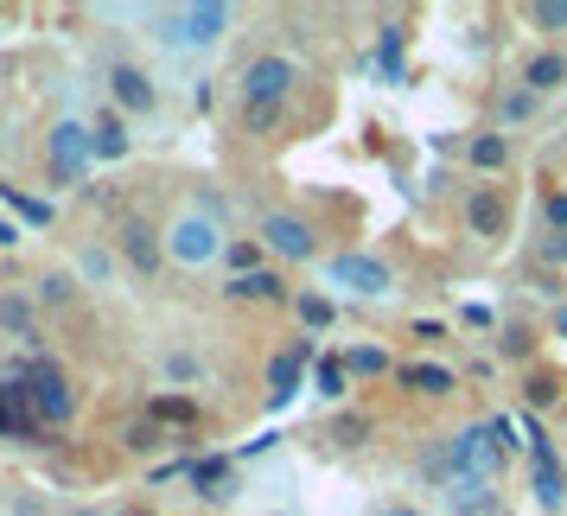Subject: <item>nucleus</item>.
I'll return each mask as SVG.
<instances>
[{"instance_id": "obj_1", "label": "nucleus", "mask_w": 567, "mask_h": 516, "mask_svg": "<svg viewBox=\"0 0 567 516\" xmlns=\"http://www.w3.org/2000/svg\"><path fill=\"white\" fill-rule=\"evenodd\" d=\"M13 389H20V402H27L32 427H64V421L78 414L71 376H64L52 358H27V363H20V376H13Z\"/></svg>"}, {"instance_id": "obj_2", "label": "nucleus", "mask_w": 567, "mask_h": 516, "mask_svg": "<svg viewBox=\"0 0 567 516\" xmlns=\"http://www.w3.org/2000/svg\"><path fill=\"white\" fill-rule=\"evenodd\" d=\"M224 249H230V236L217 230V217H205V210H179L173 230H166V256L179 261V268H205Z\"/></svg>"}, {"instance_id": "obj_3", "label": "nucleus", "mask_w": 567, "mask_h": 516, "mask_svg": "<svg viewBox=\"0 0 567 516\" xmlns=\"http://www.w3.org/2000/svg\"><path fill=\"white\" fill-rule=\"evenodd\" d=\"M293 83H300V64L287 52L249 58V71H243V109H281Z\"/></svg>"}, {"instance_id": "obj_4", "label": "nucleus", "mask_w": 567, "mask_h": 516, "mask_svg": "<svg viewBox=\"0 0 567 516\" xmlns=\"http://www.w3.org/2000/svg\"><path fill=\"white\" fill-rule=\"evenodd\" d=\"M332 287H351V293H363V300H383V293H395V275H389V261L363 256V249H344V256H332Z\"/></svg>"}, {"instance_id": "obj_5", "label": "nucleus", "mask_w": 567, "mask_h": 516, "mask_svg": "<svg viewBox=\"0 0 567 516\" xmlns=\"http://www.w3.org/2000/svg\"><path fill=\"white\" fill-rule=\"evenodd\" d=\"M45 154H52V179L58 185H71V179H83L96 159H90V128L83 122H58L52 134H45Z\"/></svg>"}, {"instance_id": "obj_6", "label": "nucleus", "mask_w": 567, "mask_h": 516, "mask_svg": "<svg viewBox=\"0 0 567 516\" xmlns=\"http://www.w3.org/2000/svg\"><path fill=\"white\" fill-rule=\"evenodd\" d=\"M166 27H173V32H166L173 45H217V39H224V27H230V7L205 0V7H185V13H173Z\"/></svg>"}, {"instance_id": "obj_7", "label": "nucleus", "mask_w": 567, "mask_h": 516, "mask_svg": "<svg viewBox=\"0 0 567 516\" xmlns=\"http://www.w3.org/2000/svg\"><path fill=\"white\" fill-rule=\"evenodd\" d=\"M307 363H312V338L287 344L281 358L268 363V409H287V402H293V389H300V376H307Z\"/></svg>"}, {"instance_id": "obj_8", "label": "nucleus", "mask_w": 567, "mask_h": 516, "mask_svg": "<svg viewBox=\"0 0 567 516\" xmlns=\"http://www.w3.org/2000/svg\"><path fill=\"white\" fill-rule=\"evenodd\" d=\"M261 242L275 249V256H293V261H307L319 242H312V230L300 224V217H287V210H275V217H261Z\"/></svg>"}, {"instance_id": "obj_9", "label": "nucleus", "mask_w": 567, "mask_h": 516, "mask_svg": "<svg viewBox=\"0 0 567 516\" xmlns=\"http://www.w3.org/2000/svg\"><path fill=\"white\" fill-rule=\"evenodd\" d=\"M109 96H115V109H134V115L159 103L154 78H147V71H134V64H115V71H109Z\"/></svg>"}, {"instance_id": "obj_10", "label": "nucleus", "mask_w": 567, "mask_h": 516, "mask_svg": "<svg viewBox=\"0 0 567 516\" xmlns=\"http://www.w3.org/2000/svg\"><path fill=\"white\" fill-rule=\"evenodd\" d=\"M122 256H128L141 275H154L159 256H166V236H159L154 224H128V230H122Z\"/></svg>"}, {"instance_id": "obj_11", "label": "nucleus", "mask_w": 567, "mask_h": 516, "mask_svg": "<svg viewBox=\"0 0 567 516\" xmlns=\"http://www.w3.org/2000/svg\"><path fill=\"white\" fill-rule=\"evenodd\" d=\"M465 224H472V236H497L504 230V192L497 185H478L465 198Z\"/></svg>"}, {"instance_id": "obj_12", "label": "nucleus", "mask_w": 567, "mask_h": 516, "mask_svg": "<svg viewBox=\"0 0 567 516\" xmlns=\"http://www.w3.org/2000/svg\"><path fill=\"white\" fill-rule=\"evenodd\" d=\"M90 159H128V128H122L115 109H103V115L90 122Z\"/></svg>"}, {"instance_id": "obj_13", "label": "nucleus", "mask_w": 567, "mask_h": 516, "mask_svg": "<svg viewBox=\"0 0 567 516\" xmlns=\"http://www.w3.org/2000/svg\"><path fill=\"white\" fill-rule=\"evenodd\" d=\"M567 83V58L561 52H536L529 64H523V90L536 96V90H561Z\"/></svg>"}, {"instance_id": "obj_14", "label": "nucleus", "mask_w": 567, "mask_h": 516, "mask_svg": "<svg viewBox=\"0 0 567 516\" xmlns=\"http://www.w3.org/2000/svg\"><path fill=\"white\" fill-rule=\"evenodd\" d=\"M185 478L205 491V497H230V460H224V453H210V460H192V465H185Z\"/></svg>"}, {"instance_id": "obj_15", "label": "nucleus", "mask_w": 567, "mask_h": 516, "mask_svg": "<svg viewBox=\"0 0 567 516\" xmlns=\"http://www.w3.org/2000/svg\"><path fill=\"white\" fill-rule=\"evenodd\" d=\"M536 504L548 516H561L567 510V465L555 460V465H536Z\"/></svg>"}, {"instance_id": "obj_16", "label": "nucleus", "mask_w": 567, "mask_h": 516, "mask_svg": "<svg viewBox=\"0 0 567 516\" xmlns=\"http://www.w3.org/2000/svg\"><path fill=\"white\" fill-rule=\"evenodd\" d=\"M395 376H402V389H421V395H446L453 389V370L446 363H402Z\"/></svg>"}, {"instance_id": "obj_17", "label": "nucleus", "mask_w": 567, "mask_h": 516, "mask_svg": "<svg viewBox=\"0 0 567 516\" xmlns=\"http://www.w3.org/2000/svg\"><path fill=\"white\" fill-rule=\"evenodd\" d=\"M224 293H230V300H281L287 287H281V275H268V268H261V275H230Z\"/></svg>"}, {"instance_id": "obj_18", "label": "nucleus", "mask_w": 567, "mask_h": 516, "mask_svg": "<svg viewBox=\"0 0 567 516\" xmlns=\"http://www.w3.org/2000/svg\"><path fill=\"white\" fill-rule=\"evenodd\" d=\"M465 159H472L478 173H497V166L511 159V141H504V134H472V147H465Z\"/></svg>"}, {"instance_id": "obj_19", "label": "nucleus", "mask_w": 567, "mask_h": 516, "mask_svg": "<svg viewBox=\"0 0 567 516\" xmlns=\"http://www.w3.org/2000/svg\"><path fill=\"white\" fill-rule=\"evenodd\" d=\"M0 198L20 210V224H32V230H45V224H52V198H27L20 185H0Z\"/></svg>"}, {"instance_id": "obj_20", "label": "nucleus", "mask_w": 567, "mask_h": 516, "mask_svg": "<svg viewBox=\"0 0 567 516\" xmlns=\"http://www.w3.org/2000/svg\"><path fill=\"white\" fill-rule=\"evenodd\" d=\"M0 332L32 338V300L27 293H0Z\"/></svg>"}, {"instance_id": "obj_21", "label": "nucleus", "mask_w": 567, "mask_h": 516, "mask_svg": "<svg viewBox=\"0 0 567 516\" xmlns=\"http://www.w3.org/2000/svg\"><path fill=\"white\" fill-rule=\"evenodd\" d=\"M389 370V351H377V344H351L344 351V376H383Z\"/></svg>"}, {"instance_id": "obj_22", "label": "nucleus", "mask_w": 567, "mask_h": 516, "mask_svg": "<svg viewBox=\"0 0 567 516\" xmlns=\"http://www.w3.org/2000/svg\"><path fill=\"white\" fill-rule=\"evenodd\" d=\"M147 414H154V421H198V402H192V395H154V402H147Z\"/></svg>"}, {"instance_id": "obj_23", "label": "nucleus", "mask_w": 567, "mask_h": 516, "mask_svg": "<svg viewBox=\"0 0 567 516\" xmlns=\"http://www.w3.org/2000/svg\"><path fill=\"white\" fill-rule=\"evenodd\" d=\"M78 275H83L90 287H109V281H115V256H109V249H83V256H78Z\"/></svg>"}, {"instance_id": "obj_24", "label": "nucleus", "mask_w": 567, "mask_h": 516, "mask_svg": "<svg viewBox=\"0 0 567 516\" xmlns=\"http://www.w3.org/2000/svg\"><path fill=\"white\" fill-rule=\"evenodd\" d=\"M377 71H383L389 83H402V32H395V27L377 39Z\"/></svg>"}, {"instance_id": "obj_25", "label": "nucleus", "mask_w": 567, "mask_h": 516, "mask_svg": "<svg viewBox=\"0 0 567 516\" xmlns=\"http://www.w3.org/2000/svg\"><path fill=\"white\" fill-rule=\"evenodd\" d=\"M293 307H300V319H307L312 332H326V326H332V319H338V307H332V300H326V293H300Z\"/></svg>"}, {"instance_id": "obj_26", "label": "nucleus", "mask_w": 567, "mask_h": 516, "mask_svg": "<svg viewBox=\"0 0 567 516\" xmlns=\"http://www.w3.org/2000/svg\"><path fill=\"white\" fill-rule=\"evenodd\" d=\"M261 249H268V242H256V236H249V242H230V249H224V261H230L236 275H261Z\"/></svg>"}, {"instance_id": "obj_27", "label": "nucleus", "mask_w": 567, "mask_h": 516, "mask_svg": "<svg viewBox=\"0 0 567 516\" xmlns=\"http://www.w3.org/2000/svg\"><path fill=\"white\" fill-rule=\"evenodd\" d=\"M529 20L542 32H567V0H542V7H529Z\"/></svg>"}, {"instance_id": "obj_28", "label": "nucleus", "mask_w": 567, "mask_h": 516, "mask_svg": "<svg viewBox=\"0 0 567 516\" xmlns=\"http://www.w3.org/2000/svg\"><path fill=\"white\" fill-rule=\"evenodd\" d=\"M319 395H326V402H338V395H344V358L319 363Z\"/></svg>"}, {"instance_id": "obj_29", "label": "nucleus", "mask_w": 567, "mask_h": 516, "mask_svg": "<svg viewBox=\"0 0 567 516\" xmlns=\"http://www.w3.org/2000/svg\"><path fill=\"white\" fill-rule=\"evenodd\" d=\"M497 115H504V128H516V122H529V115H536V96H529V90H516V96H504Z\"/></svg>"}, {"instance_id": "obj_30", "label": "nucleus", "mask_w": 567, "mask_h": 516, "mask_svg": "<svg viewBox=\"0 0 567 516\" xmlns=\"http://www.w3.org/2000/svg\"><path fill=\"white\" fill-rule=\"evenodd\" d=\"M71 275H45V281H39V300H45V307H71Z\"/></svg>"}, {"instance_id": "obj_31", "label": "nucleus", "mask_w": 567, "mask_h": 516, "mask_svg": "<svg viewBox=\"0 0 567 516\" xmlns=\"http://www.w3.org/2000/svg\"><path fill=\"white\" fill-rule=\"evenodd\" d=\"M128 446H134V453H154V446H159V421H154V414L128 427Z\"/></svg>"}, {"instance_id": "obj_32", "label": "nucleus", "mask_w": 567, "mask_h": 516, "mask_svg": "<svg viewBox=\"0 0 567 516\" xmlns=\"http://www.w3.org/2000/svg\"><path fill=\"white\" fill-rule=\"evenodd\" d=\"M542 217H548L555 236H567V192H548V198H542Z\"/></svg>"}, {"instance_id": "obj_33", "label": "nucleus", "mask_w": 567, "mask_h": 516, "mask_svg": "<svg viewBox=\"0 0 567 516\" xmlns=\"http://www.w3.org/2000/svg\"><path fill=\"white\" fill-rule=\"evenodd\" d=\"M485 434H491V446H497V460H511V414H491Z\"/></svg>"}, {"instance_id": "obj_34", "label": "nucleus", "mask_w": 567, "mask_h": 516, "mask_svg": "<svg viewBox=\"0 0 567 516\" xmlns=\"http://www.w3.org/2000/svg\"><path fill=\"white\" fill-rule=\"evenodd\" d=\"M497 344H504V358H529V351H536V338L523 332V326H511V332L497 338Z\"/></svg>"}, {"instance_id": "obj_35", "label": "nucleus", "mask_w": 567, "mask_h": 516, "mask_svg": "<svg viewBox=\"0 0 567 516\" xmlns=\"http://www.w3.org/2000/svg\"><path fill=\"white\" fill-rule=\"evenodd\" d=\"M166 376H173V383H192V376H198V358H192V351H173V358H166Z\"/></svg>"}, {"instance_id": "obj_36", "label": "nucleus", "mask_w": 567, "mask_h": 516, "mask_svg": "<svg viewBox=\"0 0 567 516\" xmlns=\"http://www.w3.org/2000/svg\"><path fill=\"white\" fill-rule=\"evenodd\" d=\"M561 389H555V376H529V409H548Z\"/></svg>"}, {"instance_id": "obj_37", "label": "nucleus", "mask_w": 567, "mask_h": 516, "mask_svg": "<svg viewBox=\"0 0 567 516\" xmlns=\"http://www.w3.org/2000/svg\"><path fill=\"white\" fill-rule=\"evenodd\" d=\"M243 122H249L256 134H268L275 122H281V109H243Z\"/></svg>"}, {"instance_id": "obj_38", "label": "nucleus", "mask_w": 567, "mask_h": 516, "mask_svg": "<svg viewBox=\"0 0 567 516\" xmlns=\"http://www.w3.org/2000/svg\"><path fill=\"white\" fill-rule=\"evenodd\" d=\"M338 440H344V446H358V440H363V414H344V421H338Z\"/></svg>"}, {"instance_id": "obj_39", "label": "nucleus", "mask_w": 567, "mask_h": 516, "mask_svg": "<svg viewBox=\"0 0 567 516\" xmlns=\"http://www.w3.org/2000/svg\"><path fill=\"white\" fill-rule=\"evenodd\" d=\"M542 256H548V261H567V236H548V242H542Z\"/></svg>"}, {"instance_id": "obj_40", "label": "nucleus", "mask_w": 567, "mask_h": 516, "mask_svg": "<svg viewBox=\"0 0 567 516\" xmlns=\"http://www.w3.org/2000/svg\"><path fill=\"white\" fill-rule=\"evenodd\" d=\"M0 249H20V224H7V217H0Z\"/></svg>"}, {"instance_id": "obj_41", "label": "nucleus", "mask_w": 567, "mask_h": 516, "mask_svg": "<svg viewBox=\"0 0 567 516\" xmlns=\"http://www.w3.org/2000/svg\"><path fill=\"white\" fill-rule=\"evenodd\" d=\"M555 338H567V300L555 307Z\"/></svg>"}, {"instance_id": "obj_42", "label": "nucleus", "mask_w": 567, "mask_h": 516, "mask_svg": "<svg viewBox=\"0 0 567 516\" xmlns=\"http://www.w3.org/2000/svg\"><path fill=\"white\" fill-rule=\"evenodd\" d=\"M383 516H421L414 504H383Z\"/></svg>"}, {"instance_id": "obj_43", "label": "nucleus", "mask_w": 567, "mask_h": 516, "mask_svg": "<svg viewBox=\"0 0 567 516\" xmlns=\"http://www.w3.org/2000/svg\"><path fill=\"white\" fill-rule=\"evenodd\" d=\"M71 516H103V510H71Z\"/></svg>"}]
</instances>
